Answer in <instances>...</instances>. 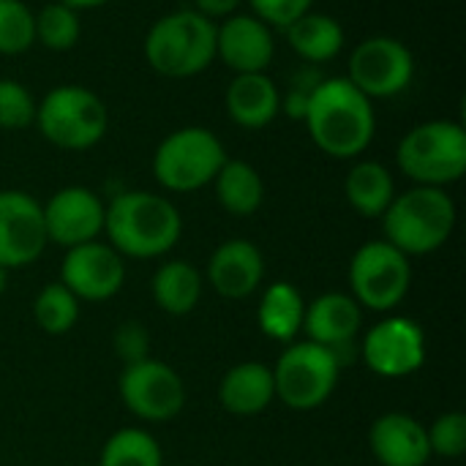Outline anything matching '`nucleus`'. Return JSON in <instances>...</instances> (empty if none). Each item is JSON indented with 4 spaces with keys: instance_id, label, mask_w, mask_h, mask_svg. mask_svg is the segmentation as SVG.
<instances>
[{
    "instance_id": "obj_1",
    "label": "nucleus",
    "mask_w": 466,
    "mask_h": 466,
    "mask_svg": "<svg viewBox=\"0 0 466 466\" xmlns=\"http://www.w3.org/2000/svg\"><path fill=\"white\" fill-rule=\"evenodd\" d=\"M303 126L325 156L352 161L374 142L377 109L347 76H325L309 98Z\"/></svg>"
},
{
    "instance_id": "obj_2",
    "label": "nucleus",
    "mask_w": 466,
    "mask_h": 466,
    "mask_svg": "<svg viewBox=\"0 0 466 466\" xmlns=\"http://www.w3.org/2000/svg\"><path fill=\"white\" fill-rule=\"evenodd\" d=\"M104 232L120 257L153 259L172 251L183 232L177 208L153 191H123L104 213Z\"/></svg>"
},
{
    "instance_id": "obj_3",
    "label": "nucleus",
    "mask_w": 466,
    "mask_h": 466,
    "mask_svg": "<svg viewBox=\"0 0 466 466\" xmlns=\"http://www.w3.org/2000/svg\"><path fill=\"white\" fill-rule=\"evenodd\" d=\"M147 66L167 79H191L216 60V22L194 8L161 14L145 33Z\"/></svg>"
},
{
    "instance_id": "obj_4",
    "label": "nucleus",
    "mask_w": 466,
    "mask_h": 466,
    "mask_svg": "<svg viewBox=\"0 0 466 466\" xmlns=\"http://www.w3.org/2000/svg\"><path fill=\"white\" fill-rule=\"evenodd\" d=\"M385 240L407 257L434 254L456 229V202L445 188L412 186L393 197L382 216Z\"/></svg>"
},
{
    "instance_id": "obj_5",
    "label": "nucleus",
    "mask_w": 466,
    "mask_h": 466,
    "mask_svg": "<svg viewBox=\"0 0 466 466\" xmlns=\"http://www.w3.org/2000/svg\"><path fill=\"white\" fill-rule=\"evenodd\" d=\"M396 164L415 186L448 188L466 172L464 123L437 117L412 126L396 147Z\"/></svg>"
},
{
    "instance_id": "obj_6",
    "label": "nucleus",
    "mask_w": 466,
    "mask_h": 466,
    "mask_svg": "<svg viewBox=\"0 0 466 466\" xmlns=\"http://www.w3.org/2000/svg\"><path fill=\"white\" fill-rule=\"evenodd\" d=\"M33 123L49 145L82 153L106 137L109 109L85 85H57L38 101Z\"/></svg>"
},
{
    "instance_id": "obj_7",
    "label": "nucleus",
    "mask_w": 466,
    "mask_h": 466,
    "mask_svg": "<svg viewBox=\"0 0 466 466\" xmlns=\"http://www.w3.org/2000/svg\"><path fill=\"white\" fill-rule=\"evenodd\" d=\"M227 161L221 139L202 126H183L167 134L153 153V177L161 188L191 194L213 183Z\"/></svg>"
},
{
    "instance_id": "obj_8",
    "label": "nucleus",
    "mask_w": 466,
    "mask_h": 466,
    "mask_svg": "<svg viewBox=\"0 0 466 466\" xmlns=\"http://www.w3.org/2000/svg\"><path fill=\"white\" fill-rule=\"evenodd\" d=\"M339 374L341 363L333 350L314 341L289 344L273 369L276 399H281L289 410H317L336 390Z\"/></svg>"
},
{
    "instance_id": "obj_9",
    "label": "nucleus",
    "mask_w": 466,
    "mask_h": 466,
    "mask_svg": "<svg viewBox=\"0 0 466 466\" xmlns=\"http://www.w3.org/2000/svg\"><path fill=\"white\" fill-rule=\"evenodd\" d=\"M412 281L410 257L388 240L363 243L350 262V289L360 309L390 311L396 309Z\"/></svg>"
},
{
    "instance_id": "obj_10",
    "label": "nucleus",
    "mask_w": 466,
    "mask_h": 466,
    "mask_svg": "<svg viewBox=\"0 0 466 466\" xmlns=\"http://www.w3.org/2000/svg\"><path fill=\"white\" fill-rule=\"evenodd\" d=\"M344 76L371 101L396 98L415 79V55L396 35H369L350 52Z\"/></svg>"
},
{
    "instance_id": "obj_11",
    "label": "nucleus",
    "mask_w": 466,
    "mask_h": 466,
    "mask_svg": "<svg viewBox=\"0 0 466 466\" xmlns=\"http://www.w3.org/2000/svg\"><path fill=\"white\" fill-rule=\"evenodd\" d=\"M120 399L137 418L164 423L180 415L186 404V388L172 366L145 358L126 366L120 374Z\"/></svg>"
},
{
    "instance_id": "obj_12",
    "label": "nucleus",
    "mask_w": 466,
    "mask_h": 466,
    "mask_svg": "<svg viewBox=\"0 0 466 466\" xmlns=\"http://www.w3.org/2000/svg\"><path fill=\"white\" fill-rule=\"evenodd\" d=\"M360 355L380 377H410L426 363V333L410 317H385L366 333Z\"/></svg>"
},
{
    "instance_id": "obj_13",
    "label": "nucleus",
    "mask_w": 466,
    "mask_h": 466,
    "mask_svg": "<svg viewBox=\"0 0 466 466\" xmlns=\"http://www.w3.org/2000/svg\"><path fill=\"white\" fill-rule=\"evenodd\" d=\"M126 281L123 257L109 243H82L66 251L60 265V284L76 298L101 303L120 292Z\"/></svg>"
},
{
    "instance_id": "obj_14",
    "label": "nucleus",
    "mask_w": 466,
    "mask_h": 466,
    "mask_svg": "<svg viewBox=\"0 0 466 466\" xmlns=\"http://www.w3.org/2000/svg\"><path fill=\"white\" fill-rule=\"evenodd\" d=\"M41 202L25 191H0V265L5 270L35 262L46 248Z\"/></svg>"
},
{
    "instance_id": "obj_15",
    "label": "nucleus",
    "mask_w": 466,
    "mask_h": 466,
    "mask_svg": "<svg viewBox=\"0 0 466 466\" xmlns=\"http://www.w3.org/2000/svg\"><path fill=\"white\" fill-rule=\"evenodd\" d=\"M44 227H46V240L74 248L90 240H98L104 232V213L106 205L101 197L87 188V186H66L55 191L44 205Z\"/></svg>"
},
{
    "instance_id": "obj_16",
    "label": "nucleus",
    "mask_w": 466,
    "mask_h": 466,
    "mask_svg": "<svg viewBox=\"0 0 466 466\" xmlns=\"http://www.w3.org/2000/svg\"><path fill=\"white\" fill-rule=\"evenodd\" d=\"M276 57V35L251 11H238L216 22V60L235 74L268 71Z\"/></svg>"
},
{
    "instance_id": "obj_17",
    "label": "nucleus",
    "mask_w": 466,
    "mask_h": 466,
    "mask_svg": "<svg viewBox=\"0 0 466 466\" xmlns=\"http://www.w3.org/2000/svg\"><path fill=\"white\" fill-rule=\"evenodd\" d=\"M265 259L251 240H227L221 243L208 262L210 287L227 300H243L262 284Z\"/></svg>"
},
{
    "instance_id": "obj_18",
    "label": "nucleus",
    "mask_w": 466,
    "mask_h": 466,
    "mask_svg": "<svg viewBox=\"0 0 466 466\" xmlns=\"http://www.w3.org/2000/svg\"><path fill=\"white\" fill-rule=\"evenodd\" d=\"M371 453L382 466H426L431 459L423 423L404 412H388L369 431Z\"/></svg>"
},
{
    "instance_id": "obj_19",
    "label": "nucleus",
    "mask_w": 466,
    "mask_h": 466,
    "mask_svg": "<svg viewBox=\"0 0 466 466\" xmlns=\"http://www.w3.org/2000/svg\"><path fill=\"white\" fill-rule=\"evenodd\" d=\"M279 104H281V90L273 82V76H268V71L235 74L224 93V106L229 120L248 131H259L270 126L281 115Z\"/></svg>"
},
{
    "instance_id": "obj_20",
    "label": "nucleus",
    "mask_w": 466,
    "mask_h": 466,
    "mask_svg": "<svg viewBox=\"0 0 466 466\" xmlns=\"http://www.w3.org/2000/svg\"><path fill=\"white\" fill-rule=\"evenodd\" d=\"M363 322V309L352 295L344 292H325L303 314V330L309 341L322 344L328 350L347 347L355 341Z\"/></svg>"
},
{
    "instance_id": "obj_21",
    "label": "nucleus",
    "mask_w": 466,
    "mask_h": 466,
    "mask_svg": "<svg viewBox=\"0 0 466 466\" xmlns=\"http://www.w3.org/2000/svg\"><path fill=\"white\" fill-rule=\"evenodd\" d=\"M276 399V385H273V369H268L265 363L248 360V363H238L235 369H229L218 385V401L227 412L248 418V415H259L262 410L270 407V401Z\"/></svg>"
},
{
    "instance_id": "obj_22",
    "label": "nucleus",
    "mask_w": 466,
    "mask_h": 466,
    "mask_svg": "<svg viewBox=\"0 0 466 466\" xmlns=\"http://www.w3.org/2000/svg\"><path fill=\"white\" fill-rule=\"evenodd\" d=\"M287 44L289 49L306 63V66H322L330 63L333 57L341 55L344 44H347V33L344 25L325 14V11H309L300 19H295L287 30Z\"/></svg>"
},
{
    "instance_id": "obj_23",
    "label": "nucleus",
    "mask_w": 466,
    "mask_h": 466,
    "mask_svg": "<svg viewBox=\"0 0 466 466\" xmlns=\"http://www.w3.org/2000/svg\"><path fill=\"white\" fill-rule=\"evenodd\" d=\"M344 197L363 218H382L396 197V180L380 161H355L344 180Z\"/></svg>"
},
{
    "instance_id": "obj_24",
    "label": "nucleus",
    "mask_w": 466,
    "mask_h": 466,
    "mask_svg": "<svg viewBox=\"0 0 466 466\" xmlns=\"http://www.w3.org/2000/svg\"><path fill=\"white\" fill-rule=\"evenodd\" d=\"M213 188L218 205L238 218L254 216L265 202V180L257 167L243 158H227L218 175L213 177Z\"/></svg>"
},
{
    "instance_id": "obj_25",
    "label": "nucleus",
    "mask_w": 466,
    "mask_h": 466,
    "mask_svg": "<svg viewBox=\"0 0 466 466\" xmlns=\"http://www.w3.org/2000/svg\"><path fill=\"white\" fill-rule=\"evenodd\" d=\"M303 314H306V303H303L298 287H292L287 281L270 284L262 292V300L257 309L259 330L268 339L284 341V344H292V339L303 330Z\"/></svg>"
},
{
    "instance_id": "obj_26",
    "label": "nucleus",
    "mask_w": 466,
    "mask_h": 466,
    "mask_svg": "<svg viewBox=\"0 0 466 466\" xmlns=\"http://www.w3.org/2000/svg\"><path fill=\"white\" fill-rule=\"evenodd\" d=\"M202 298V273L183 259L164 262L153 276V300L172 317L191 314Z\"/></svg>"
},
{
    "instance_id": "obj_27",
    "label": "nucleus",
    "mask_w": 466,
    "mask_h": 466,
    "mask_svg": "<svg viewBox=\"0 0 466 466\" xmlns=\"http://www.w3.org/2000/svg\"><path fill=\"white\" fill-rule=\"evenodd\" d=\"M82 19L79 11L55 0L35 11V44L49 52H68L79 44Z\"/></svg>"
},
{
    "instance_id": "obj_28",
    "label": "nucleus",
    "mask_w": 466,
    "mask_h": 466,
    "mask_svg": "<svg viewBox=\"0 0 466 466\" xmlns=\"http://www.w3.org/2000/svg\"><path fill=\"white\" fill-rule=\"evenodd\" d=\"M98 466H164V456L147 431L120 429L106 440Z\"/></svg>"
},
{
    "instance_id": "obj_29",
    "label": "nucleus",
    "mask_w": 466,
    "mask_h": 466,
    "mask_svg": "<svg viewBox=\"0 0 466 466\" xmlns=\"http://www.w3.org/2000/svg\"><path fill=\"white\" fill-rule=\"evenodd\" d=\"M33 317L38 322V328L49 336H63L68 333L76 319H79V300L57 281V284H46L35 303H33Z\"/></svg>"
},
{
    "instance_id": "obj_30",
    "label": "nucleus",
    "mask_w": 466,
    "mask_h": 466,
    "mask_svg": "<svg viewBox=\"0 0 466 466\" xmlns=\"http://www.w3.org/2000/svg\"><path fill=\"white\" fill-rule=\"evenodd\" d=\"M35 46V11L25 0H0V55H25Z\"/></svg>"
},
{
    "instance_id": "obj_31",
    "label": "nucleus",
    "mask_w": 466,
    "mask_h": 466,
    "mask_svg": "<svg viewBox=\"0 0 466 466\" xmlns=\"http://www.w3.org/2000/svg\"><path fill=\"white\" fill-rule=\"evenodd\" d=\"M35 96L11 76H0V128L3 131H22L30 128L35 120Z\"/></svg>"
},
{
    "instance_id": "obj_32",
    "label": "nucleus",
    "mask_w": 466,
    "mask_h": 466,
    "mask_svg": "<svg viewBox=\"0 0 466 466\" xmlns=\"http://www.w3.org/2000/svg\"><path fill=\"white\" fill-rule=\"evenodd\" d=\"M429 434V448L431 456H442V459H459L466 453V415L464 412H445L440 415L431 429H426Z\"/></svg>"
},
{
    "instance_id": "obj_33",
    "label": "nucleus",
    "mask_w": 466,
    "mask_h": 466,
    "mask_svg": "<svg viewBox=\"0 0 466 466\" xmlns=\"http://www.w3.org/2000/svg\"><path fill=\"white\" fill-rule=\"evenodd\" d=\"M322 79H325V76H322L314 66H306V68L295 71L292 79H289V87L281 93L279 112L287 115V117H292V120H298V123H303L306 109H309V98H311L314 87H317Z\"/></svg>"
},
{
    "instance_id": "obj_34",
    "label": "nucleus",
    "mask_w": 466,
    "mask_h": 466,
    "mask_svg": "<svg viewBox=\"0 0 466 466\" xmlns=\"http://www.w3.org/2000/svg\"><path fill=\"white\" fill-rule=\"evenodd\" d=\"M251 14L273 30H287L295 19L314 8V0H246Z\"/></svg>"
},
{
    "instance_id": "obj_35",
    "label": "nucleus",
    "mask_w": 466,
    "mask_h": 466,
    "mask_svg": "<svg viewBox=\"0 0 466 466\" xmlns=\"http://www.w3.org/2000/svg\"><path fill=\"white\" fill-rule=\"evenodd\" d=\"M115 352L126 360V366L150 358V339L139 322H123L115 330Z\"/></svg>"
},
{
    "instance_id": "obj_36",
    "label": "nucleus",
    "mask_w": 466,
    "mask_h": 466,
    "mask_svg": "<svg viewBox=\"0 0 466 466\" xmlns=\"http://www.w3.org/2000/svg\"><path fill=\"white\" fill-rule=\"evenodd\" d=\"M243 3H246V0H194V5H191V8H194V11H199L202 16L213 19V22H221V19H227V16L238 14Z\"/></svg>"
},
{
    "instance_id": "obj_37",
    "label": "nucleus",
    "mask_w": 466,
    "mask_h": 466,
    "mask_svg": "<svg viewBox=\"0 0 466 466\" xmlns=\"http://www.w3.org/2000/svg\"><path fill=\"white\" fill-rule=\"evenodd\" d=\"M60 3L71 5L74 11H90V8H101V5H106L112 0H60Z\"/></svg>"
},
{
    "instance_id": "obj_38",
    "label": "nucleus",
    "mask_w": 466,
    "mask_h": 466,
    "mask_svg": "<svg viewBox=\"0 0 466 466\" xmlns=\"http://www.w3.org/2000/svg\"><path fill=\"white\" fill-rule=\"evenodd\" d=\"M5 284H8V270H5V268L0 265V295L5 292Z\"/></svg>"
}]
</instances>
